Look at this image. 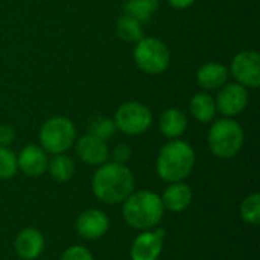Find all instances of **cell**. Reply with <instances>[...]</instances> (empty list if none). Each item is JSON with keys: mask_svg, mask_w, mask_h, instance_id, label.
I'll use <instances>...</instances> for the list:
<instances>
[{"mask_svg": "<svg viewBox=\"0 0 260 260\" xmlns=\"http://www.w3.org/2000/svg\"><path fill=\"white\" fill-rule=\"evenodd\" d=\"M134 175L120 163L105 161L101 165L91 178V189L96 198L107 204L123 203L134 192Z\"/></svg>", "mask_w": 260, "mask_h": 260, "instance_id": "6da1fadb", "label": "cell"}, {"mask_svg": "<svg viewBox=\"0 0 260 260\" xmlns=\"http://www.w3.org/2000/svg\"><path fill=\"white\" fill-rule=\"evenodd\" d=\"M195 166L193 148L180 139L169 140L158 152L157 174L163 181L177 183L189 177Z\"/></svg>", "mask_w": 260, "mask_h": 260, "instance_id": "7a4b0ae2", "label": "cell"}, {"mask_svg": "<svg viewBox=\"0 0 260 260\" xmlns=\"http://www.w3.org/2000/svg\"><path fill=\"white\" fill-rule=\"evenodd\" d=\"M123 219L136 230H152L163 218L161 197L151 190L133 192L123 201Z\"/></svg>", "mask_w": 260, "mask_h": 260, "instance_id": "3957f363", "label": "cell"}, {"mask_svg": "<svg viewBox=\"0 0 260 260\" xmlns=\"http://www.w3.org/2000/svg\"><path fill=\"white\" fill-rule=\"evenodd\" d=\"M209 148L218 158H233L244 145V129L233 117H224L212 123L207 134Z\"/></svg>", "mask_w": 260, "mask_h": 260, "instance_id": "277c9868", "label": "cell"}, {"mask_svg": "<svg viewBox=\"0 0 260 260\" xmlns=\"http://www.w3.org/2000/svg\"><path fill=\"white\" fill-rule=\"evenodd\" d=\"M40 146L52 154H64L76 142V126L64 116H53L47 119L40 128Z\"/></svg>", "mask_w": 260, "mask_h": 260, "instance_id": "5b68a950", "label": "cell"}, {"mask_svg": "<svg viewBox=\"0 0 260 260\" xmlns=\"http://www.w3.org/2000/svg\"><path fill=\"white\" fill-rule=\"evenodd\" d=\"M136 66L148 75H160L168 70L171 64L169 47L155 37H143L133 50Z\"/></svg>", "mask_w": 260, "mask_h": 260, "instance_id": "8992f818", "label": "cell"}, {"mask_svg": "<svg viewBox=\"0 0 260 260\" xmlns=\"http://www.w3.org/2000/svg\"><path fill=\"white\" fill-rule=\"evenodd\" d=\"M113 122L116 129L120 133L126 136H140L151 128L152 113L148 105L137 101H129L116 110Z\"/></svg>", "mask_w": 260, "mask_h": 260, "instance_id": "52a82bcc", "label": "cell"}, {"mask_svg": "<svg viewBox=\"0 0 260 260\" xmlns=\"http://www.w3.org/2000/svg\"><path fill=\"white\" fill-rule=\"evenodd\" d=\"M229 73L238 84L245 88H259L260 85V55L256 50H242L236 53L229 67Z\"/></svg>", "mask_w": 260, "mask_h": 260, "instance_id": "ba28073f", "label": "cell"}, {"mask_svg": "<svg viewBox=\"0 0 260 260\" xmlns=\"http://www.w3.org/2000/svg\"><path fill=\"white\" fill-rule=\"evenodd\" d=\"M248 88L238 82H225L219 90L215 99L216 111H219L224 117H235L244 113L248 105Z\"/></svg>", "mask_w": 260, "mask_h": 260, "instance_id": "9c48e42d", "label": "cell"}, {"mask_svg": "<svg viewBox=\"0 0 260 260\" xmlns=\"http://www.w3.org/2000/svg\"><path fill=\"white\" fill-rule=\"evenodd\" d=\"M165 230H145L131 245V260H157L161 254Z\"/></svg>", "mask_w": 260, "mask_h": 260, "instance_id": "30bf717a", "label": "cell"}, {"mask_svg": "<svg viewBox=\"0 0 260 260\" xmlns=\"http://www.w3.org/2000/svg\"><path fill=\"white\" fill-rule=\"evenodd\" d=\"M75 151L81 161L91 166H101L110 158V149L107 142L88 133L75 142Z\"/></svg>", "mask_w": 260, "mask_h": 260, "instance_id": "8fae6325", "label": "cell"}, {"mask_svg": "<svg viewBox=\"0 0 260 260\" xmlns=\"http://www.w3.org/2000/svg\"><path fill=\"white\" fill-rule=\"evenodd\" d=\"M108 227H110L108 216L98 209H88L82 212L76 221V232L79 233V236L88 241H96L102 238L107 233Z\"/></svg>", "mask_w": 260, "mask_h": 260, "instance_id": "7c38bea8", "label": "cell"}, {"mask_svg": "<svg viewBox=\"0 0 260 260\" xmlns=\"http://www.w3.org/2000/svg\"><path fill=\"white\" fill-rule=\"evenodd\" d=\"M47 152L40 145H26L17 155L18 169L27 177H40L47 171Z\"/></svg>", "mask_w": 260, "mask_h": 260, "instance_id": "4fadbf2b", "label": "cell"}, {"mask_svg": "<svg viewBox=\"0 0 260 260\" xmlns=\"http://www.w3.org/2000/svg\"><path fill=\"white\" fill-rule=\"evenodd\" d=\"M15 253L23 260H35L44 250V236L37 229H24L15 238Z\"/></svg>", "mask_w": 260, "mask_h": 260, "instance_id": "5bb4252c", "label": "cell"}, {"mask_svg": "<svg viewBox=\"0 0 260 260\" xmlns=\"http://www.w3.org/2000/svg\"><path fill=\"white\" fill-rule=\"evenodd\" d=\"M229 67L221 62H206L197 70V82L206 91L219 90L229 81Z\"/></svg>", "mask_w": 260, "mask_h": 260, "instance_id": "9a60e30c", "label": "cell"}, {"mask_svg": "<svg viewBox=\"0 0 260 260\" xmlns=\"http://www.w3.org/2000/svg\"><path fill=\"white\" fill-rule=\"evenodd\" d=\"M192 197L193 195H192L190 187L183 181H177V183H171L166 187V190L161 197V203H163L165 210L180 213L190 206Z\"/></svg>", "mask_w": 260, "mask_h": 260, "instance_id": "2e32d148", "label": "cell"}, {"mask_svg": "<svg viewBox=\"0 0 260 260\" xmlns=\"http://www.w3.org/2000/svg\"><path fill=\"white\" fill-rule=\"evenodd\" d=\"M187 116L180 108H168L158 119L160 133L171 140L180 139L187 129Z\"/></svg>", "mask_w": 260, "mask_h": 260, "instance_id": "e0dca14e", "label": "cell"}, {"mask_svg": "<svg viewBox=\"0 0 260 260\" xmlns=\"http://www.w3.org/2000/svg\"><path fill=\"white\" fill-rule=\"evenodd\" d=\"M189 111L197 122L209 123L215 119V114H216L215 99L209 93L200 91L192 96V99L189 102Z\"/></svg>", "mask_w": 260, "mask_h": 260, "instance_id": "ac0fdd59", "label": "cell"}, {"mask_svg": "<svg viewBox=\"0 0 260 260\" xmlns=\"http://www.w3.org/2000/svg\"><path fill=\"white\" fill-rule=\"evenodd\" d=\"M160 0H126L123 5L125 15L136 18L137 21L143 23L148 21L158 9Z\"/></svg>", "mask_w": 260, "mask_h": 260, "instance_id": "d6986e66", "label": "cell"}, {"mask_svg": "<svg viewBox=\"0 0 260 260\" xmlns=\"http://www.w3.org/2000/svg\"><path fill=\"white\" fill-rule=\"evenodd\" d=\"M47 171L53 180L59 183H66L75 175V163L69 155L56 154L52 157V160H49Z\"/></svg>", "mask_w": 260, "mask_h": 260, "instance_id": "ffe728a7", "label": "cell"}, {"mask_svg": "<svg viewBox=\"0 0 260 260\" xmlns=\"http://www.w3.org/2000/svg\"><path fill=\"white\" fill-rule=\"evenodd\" d=\"M116 34L120 40H123L126 43H134V44L145 37L142 23L129 15H125V14L116 23Z\"/></svg>", "mask_w": 260, "mask_h": 260, "instance_id": "44dd1931", "label": "cell"}, {"mask_svg": "<svg viewBox=\"0 0 260 260\" xmlns=\"http://www.w3.org/2000/svg\"><path fill=\"white\" fill-rule=\"evenodd\" d=\"M116 133V125L113 119L105 117V116H94L88 120V134L101 139V140H108L114 136Z\"/></svg>", "mask_w": 260, "mask_h": 260, "instance_id": "7402d4cb", "label": "cell"}, {"mask_svg": "<svg viewBox=\"0 0 260 260\" xmlns=\"http://www.w3.org/2000/svg\"><path fill=\"white\" fill-rule=\"evenodd\" d=\"M241 216L247 224L259 225L260 222V195L251 193L241 204Z\"/></svg>", "mask_w": 260, "mask_h": 260, "instance_id": "603a6c76", "label": "cell"}, {"mask_svg": "<svg viewBox=\"0 0 260 260\" xmlns=\"http://www.w3.org/2000/svg\"><path fill=\"white\" fill-rule=\"evenodd\" d=\"M18 171L17 155L8 146H0V180L12 178Z\"/></svg>", "mask_w": 260, "mask_h": 260, "instance_id": "cb8c5ba5", "label": "cell"}, {"mask_svg": "<svg viewBox=\"0 0 260 260\" xmlns=\"http://www.w3.org/2000/svg\"><path fill=\"white\" fill-rule=\"evenodd\" d=\"M59 260H94L93 254L82 245H72L69 247Z\"/></svg>", "mask_w": 260, "mask_h": 260, "instance_id": "d4e9b609", "label": "cell"}, {"mask_svg": "<svg viewBox=\"0 0 260 260\" xmlns=\"http://www.w3.org/2000/svg\"><path fill=\"white\" fill-rule=\"evenodd\" d=\"M111 157H113V161L125 165L131 158V148L128 145H125V143H119V145L114 146V149L111 152Z\"/></svg>", "mask_w": 260, "mask_h": 260, "instance_id": "484cf974", "label": "cell"}, {"mask_svg": "<svg viewBox=\"0 0 260 260\" xmlns=\"http://www.w3.org/2000/svg\"><path fill=\"white\" fill-rule=\"evenodd\" d=\"M15 139V131L11 125H0V146H9Z\"/></svg>", "mask_w": 260, "mask_h": 260, "instance_id": "4316f807", "label": "cell"}, {"mask_svg": "<svg viewBox=\"0 0 260 260\" xmlns=\"http://www.w3.org/2000/svg\"><path fill=\"white\" fill-rule=\"evenodd\" d=\"M169 3V6H172L174 9H187L190 8L197 0H166Z\"/></svg>", "mask_w": 260, "mask_h": 260, "instance_id": "83f0119b", "label": "cell"}]
</instances>
